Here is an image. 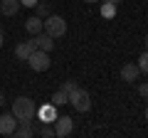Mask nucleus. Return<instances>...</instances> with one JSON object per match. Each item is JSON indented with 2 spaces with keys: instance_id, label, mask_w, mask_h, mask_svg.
I'll use <instances>...</instances> for the list:
<instances>
[{
  "instance_id": "obj_11",
  "label": "nucleus",
  "mask_w": 148,
  "mask_h": 138,
  "mask_svg": "<svg viewBox=\"0 0 148 138\" xmlns=\"http://www.w3.org/2000/svg\"><path fill=\"white\" fill-rule=\"evenodd\" d=\"M32 52H35V44H32L30 40H27V42H20L15 47V57L20 59V62H27V57H30Z\"/></svg>"
},
{
  "instance_id": "obj_15",
  "label": "nucleus",
  "mask_w": 148,
  "mask_h": 138,
  "mask_svg": "<svg viewBox=\"0 0 148 138\" xmlns=\"http://www.w3.org/2000/svg\"><path fill=\"white\" fill-rule=\"evenodd\" d=\"M52 104L59 109V106H64V104H69V96L64 94L62 89H59V91H54V96H52Z\"/></svg>"
},
{
  "instance_id": "obj_6",
  "label": "nucleus",
  "mask_w": 148,
  "mask_h": 138,
  "mask_svg": "<svg viewBox=\"0 0 148 138\" xmlns=\"http://www.w3.org/2000/svg\"><path fill=\"white\" fill-rule=\"evenodd\" d=\"M30 42L35 44V49H42V52H52V49H54V37H49L45 30L37 32V35H32Z\"/></svg>"
},
{
  "instance_id": "obj_23",
  "label": "nucleus",
  "mask_w": 148,
  "mask_h": 138,
  "mask_svg": "<svg viewBox=\"0 0 148 138\" xmlns=\"http://www.w3.org/2000/svg\"><path fill=\"white\" fill-rule=\"evenodd\" d=\"M0 106H5V96L0 94Z\"/></svg>"
},
{
  "instance_id": "obj_24",
  "label": "nucleus",
  "mask_w": 148,
  "mask_h": 138,
  "mask_svg": "<svg viewBox=\"0 0 148 138\" xmlns=\"http://www.w3.org/2000/svg\"><path fill=\"white\" fill-rule=\"evenodd\" d=\"M104 3H114V5H119V3H121V0H104Z\"/></svg>"
},
{
  "instance_id": "obj_18",
  "label": "nucleus",
  "mask_w": 148,
  "mask_h": 138,
  "mask_svg": "<svg viewBox=\"0 0 148 138\" xmlns=\"http://www.w3.org/2000/svg\"><path fill=\"white\" fill-rule=\"evenodd\" d=\"M138 69H141V74H148V49L141 52V57H138Z\"/></svg>"
},
{
  "instance_id": "obj_16",
  "label": "nucleus",
  "mask_w": 148,
  "mask_h": 138,
  "mask_svg": "<svg viewBox=\"0 0 148 138\" xmlns=\"http://www.w3.org/2000/svg\"><path fill=\"white\" fill-rule=\"evenodd\" d=\"M114 15H116V5H114V3H104V5H101V17L111 20Z\"/></svg>"
},
{
  "instance_id": "obj_21",
  "label": "nucleus",
  "mask_w": 148,
  "mask_h": 138,
  "mask_svg": "<svg viewBox=\"0 0 148 138\" xmlns=\"http://www.w3.org/2000/svg\"><path fill=\"white\" fill-rule=\"evenodd\" d=\"M40 0H20V5H25V8H35Z\"/></svg>"
},
{
  "instance_id": "obj_26",
  "label": "nucleus",
  "mask_w": 148,
  "mask_h": 138,
  "mask_svg": "<svg viewBox=\"0 0 148 138\" xmlns=\"http://www.w3.org/2000/svg\"><path fill=\"white\" fill-rule=\"evenodd\" d=\"M143 42H146V49H148V35H146V40H143Z\"/></svg>"
},
{
  "instance_id": "obj_19",
  "label": "nucleus",
  "mask_w": 148,
  "mask_h": 138,
  "mask_svg": "<svg viewBox=\"0 0 148 138\" xmlns=\"http://www.w3.org/2000/svg\"><path fill=\"white\" fill-rule=\"evenodd\" d=\"M77 86H79L77 81H62V91H64V94H69V91L77 89Z\"/></svg>"
},
{
  "instance_id": "obj_14",
  "label": "nucleus",
  "mask_w": 148,
  "mask_h": 138,
  "mask_svg": "<svg viewBox=\"0 0 148 138\" xmlns=\"http://www.w3.org/2000/svg\"><path fill=\"white\" fill-rule=\"evenodd\" d=\"M35 10H37V17H42V20H45V17H47L49 12H52V5H49L47 0H45V3H37V5H35Z\"/></svg>"
},
{
  "instance_id": "obj_20",
  "label": "nucleus",
  "mask_w": 148,
  "mask_h": 138,
  "mask_svg": "<svg viewBox=\"0 0 148 138\" xmlns=\"http://www.w3.org/2000/svg\"><path fill=\"white\" fill-rule=\"evenodd\" d=\"M138 94H141L143 99L148 101V81H143V84H138Z\"/></svg>"
},
{
  "instance_id": "obj_8",
  "label": "nucleus",
  "mask_w": 148,
  "mask_h": 138,
  "mask_svg": "<svg viewBox=\"0 0 148 138\" xmlns=\"http://www.w3.org/2000/svg\"><path fill=\"white\" fill-rule=\"evenodd\" d=\"M138 77H141V69H138V64L128 62L121 67V79L126 81V84H133V81H138Z\"/></svg>"
},
{
  "instance_id": "obj_10",
  "label": "nucleus",
  "mask_w": 148,
  "mask_h": 138,
  "mask_svg": "<svg viewBox=\"0 0 148 138\" xmlns=\"http://www.w3.org/2000/svg\"><path fill=\"white\" fill-rule=\"evenodd\" d=\"M20 0H0V12L3 15H8V17H12V15H17L20 12Z\"/></svg>"
},
{
  "instance_id": "obj_9",
  "label": "nucleus",
  "mask_w": 148,
  "mask_h": 138,
  "mask_svg": "<svg viewBox=\"0 0 148 138\" xmlns=\"http://www.w3.org/2000/svg\"><path fill=\"white\" fill-rule=\"evenodd\" d=\"M37 116H40L42 123H54V118H57V106H54V104H45V106L37 109Z\"/></svg>"
},
{
  "instance_id": "obj_17",
  "label": "nucleus",
  "mask_w": 148,
  "mask_h": 138,
  "mask_svg": "<svg viewBox=\"0 0 148 138\" xmlns=\"http://www.w3.org/2000/svg\"><path fill=\"white\" fill-rule=\"evenodd\" d=\"M40 136H42V138H54V136H57V133H54V126H52V123H42Z\"/></svg>"
},
{
  "instance_id": "obj_13",
  "label": "nucleus",
  "mask_w": 148,
  "mask_h": 138,
  "mask_svg": "<svg viewBox=\"0 0 148 138\" xmlns=\"http://www.w3.org/2000/svg\"><path fill=\"white\" fill-rule=\"evenodd\" d=\"M12 136H17V138H30V136H35L32 121H27V123H17V128L12 131Z\"/></svg>"
},
{
  "instance_id": "obj_2",
  "label": "nucleus",
  "mask_w": 148,
  "mask_h": 138,
  "mask_svg": "<svg viewBox=\"0 0 148 138\" xmlns=\"http://www.w3.org/2000/svg\"><path fill=\"white\" fill-rule=\"evenodd\" d=\"M67 96H69V104H72V109H74V111H79V113H86V111L91 109V96H89V91H84L82 86L72 89Z\"/></svg>"
},
{
  "instance_id": "obj_7",
  "label": "nucleus",
  "mask_w": 148,
  "mask_h": 138,
  "mask_svg": "<svg viewBox=\"0 0 148 138\" xmlns=\"http://www.w3.org/2000/svg\"><path fill=\"white\" fill-rule=\"evenodd\" d=\"M17 128V118H15V113H3L0 116V136H12V131Z\"/></svg>"
},
{
  "instance_id": "obj_25",
  "label": "nucleus",
  "mask_w": 148,
  "mask_h": 138,
  "mask_svg": "<svg viewBox=\"0 0 148 138\" xmlns=\"http://www.w3.org/2000/svg\"><path fill=\"white\" fill-rule=\"evenodd\" d=\"M84 3H101V0H84Z\"/></svg>"
},
{
  "instance_id": "obj_27",
  "label": "nucleus",
  "mask_w": 148,
  "mask_h": 138,
  "mask_svg": "<svg viewBox=\"0 0 148 138\" xmlns=\"http://www.w3.org/2000/svg\"><path fill=\"white\" fill-rule=\"evenodd\" d=\"M146 121H148V106H146Z\"/></svg>"
},
{
  "instance_id": "obj_4",
  "label": "nucleus",
  "mask_w": 148,
  "mask_h": 138,
  "mask_svg": "<svg viewBox=\"0 0 148 138\" xmlns=\"http://www.w3.org/2000/svg\"><path fill=\"white\" fill-rule=\"evenodd\" d=\"M27 64H30L32 72H47L52 59H49V52H42V49H35V52L27 57Z\"/></svg>"
},
{
  "instance_id": "obj_22",
  "label": "nucleus",
  "mask_w": 148,
  "mask_h": 138,
  "mask_svg": "<svg viewBox=\"0 0 148 138\" xmlns=\"http://www.w3.org/2000/svg\"><path fill=\"white\" fill-rule=\"evenodd\" d=\"M5 44V35H3V27H0V47Z\"/></svg>"
},
{
  "instance_id": "obj_5",
  "label": "nucleus",
  "mask_w": 148,
  "mask_h": 138,
  "mask_svg": "<svg viewBox=\"0 0 148 138\" xmlns=\"http://www.w3.org/2000/svg\"><path fill=\"white\" fill-rule=\"evenodd\" d=\"M54 133H57L59 138H64V136H69V133L74 131V118L72 116H64V113H57V118H54Z\"/></svg>"
},
{
  "instance_id": "obj_1",
  "label": "nucleus",
  "mask_w": 148,
  "mask_h": 138,
  "mask_svg": "<svg viewBox=\"0 0 148 138\" xmlns=\"http://www.w3.org/2000/svg\"><path fill=\"white\" fill-rule=\"evenodd\" d=\"M12 113H15L17 123H27L37 116V106H35V101L30 96H17L12 101Z\"/></svg>"
},
{
  "instance_id": "obj_3",
  "label": "nucleus",
  "mask_w": 148,
  "mask_h": 138,
  "mask_svg": "<svg viewBox=\"0 0 148 138\" xmlns=\"http://www.w3.org/2000/svg\"><path fill=\"white\" fill-rule=\"evenodd\" d=\"M42 30L47 32L49 37L57 40V37H64V35H67V22H64V17L49 12V15L45 17V22H42Z\"/></svg>"
},
{
  "instance_id": "obj_12",
  "label": "nucleus",
  "mask_w": 148,
  "mask_h": 138,
  "mask_svg": "<svg viewBox=\"0 0 148 138\" xmlns=\"http://www.w3.org/2000/svg\"><path fill=\"white\" fill-rule=\"evenodd\" d=\"M42 17H37V15H32V17H27L25 20V30L30 32V35H37V32H42Z\"/></svg>"
}]
</instances>
